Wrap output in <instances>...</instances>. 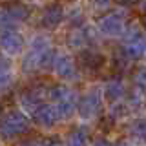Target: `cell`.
Instances as JSON below:
<instances>
[{
    "mask_svg": "<svg viewBox=\"0 0 146 146\" xmlns=\"http://www.w3.org/2000/svg\"><path fill=\"white\" fill-rule=\"evenodd\" d=\"M53 46L49 42L48 36H35L29 44V49H27L26 57H24V62H22V70L24 71H38L46 68L49 62H53Z\"/></svg>",
    "mask_w": 146,
    "mask_h": 146,
    "instance_id": "cell-1",
    "label": "cell"
},
{
    "mask_svg": "<svg viewBox=\"0 0 146 146\" xmlns=\"http://www.w3.org/2000/svg\"><path fill=\"white\" fill-rule=\"evenodd\" d=\"M48 95L55 102V110H57L60 119H70L75 113L79 100H77V95L73 93V90H70L68 86H62V84L53 86V88H49Z\"/></svg>",
    "mask_w": 146,
    "mask_h": 146,
    "instance_id": "cell-2",
    "label": "cell"
},
{
    "mask_svg": "<svg viewBox=\"0 0 146 146\" xmlns=\"http://www.w3.org/2000/svg\"><path fill=\"white\" fill-rule=\"evenodd\" d=\"M29 130V121L24 113L20 111H11L6 117L0 119V135L4 139H13Z\"/></svg>",
    "mask_w": 146,
    "mask_h": 146,
    "instance_id": "cell-3",
    "label": "cell"
},
{
    "mask_svg": "<svg viewBox=\"0 0 146 146\" xmlns=\"http://www.w3.org/2000/svg\"><path fill=\"white\" fill-rule=\"evenodd\" d=\"M100 106H102V97H100L99 90H91L84 97L80 99V102L77 104V110H79L80 117L86 119V121H91L99 115Z\"/></svg>",
    "mask_w": 146,
    "mask_h": 146,
    "instance_id": "cell-4",
    "label": "cell"
},
{
    "mask_svg": "<svg viewBox=\"0 0 146 146\" xmlns=\"http://www.w3.org/2000/svg\"><path fill=\"white\" fill-rule=\"evenodd\" d=\"M99 29L106 36H121L126 31V22L122 13H110V15L102 17L99 22Z\"/></svg>",
    "mask_w": 146,
    "mask_h": 146,
    "instance_id": "cell-5",
    "label": "cell"
},
{
    "mask_svg": "<svg viewBox=\"0 0 146 146\" xmlns=\"http://www.w3.org/2000/svg\"><path fill=\"white\" fill-rule=\"evenodd\" d=\"M53 70L64 80H75L77 75H79L73 58L70 55H66V53H57L53 57Z\"/></svg>",
    "mask_w": 146,
    "mask_h": 146,
    "instance_id": "cell-6",
    "label": "cell"
},
{
    "mask_svg": "<svg viewBox=\"0 0 146 146\" xmlns=\"http://www.w3.org/2000/svg\"><path fill=\"white\" fill-rule=\"evenodd\" d=\"M122 49L128 58H141L143 55H146V38L137 29H131V33L126 35V42Z\"/></svg>",
    "mask_w": 146,
    "mask_h": 146,
    "instance_id": "cell-7",
    "label": "cell"
},
{
    "mask_svg": "<svg viewBox=\"0 0 146 146\" xmlns=\"http://www.w3.org/2000/svg\"><path fill=\"white\" fill-rule=\"evenodd\" d=\"M0 48L7 55H18L24 49V38L15 29H2L0 31Z\"/></svg>",
    "mask_w": 146,
    "mask_h": 146,
    "instance_id": "cell-8",
    "label": "cell"
},
{
    "mask_svg": "<svg viewBox=\"0 0 146 146\" xmlns=\"http://www.w3.org/2000/svg\"><path fill=\"white\" fill-rule=\"evenodd\" d=\"M95 38H97V33L91 26L80 27V29H75L68 35V46L73 49H84L88 44H93Z\"/></svg>",
    "mask_w": 146,
    "mask_h": 146,
    "instance_id": "cell-9",
    "label": "cell"
},
{
    "mask_svg": "<svg viewBox=\"0 0 146 146\" xmlns=\"http://www.w3.org/2000/svg\"><path fill=\"white\" fill-rule=\"evenodd\" d=\"M33 111V119L36 124L44 126V128H51L55 122L58 121V113L57 110H55V106H51V104H46V102H38L36 106L31 110Z\"/></svg>",
    "mask_w": 146,
    "mask_h": 146,
    "instance_id": "cell-10",
    "label": "cell"
},
{
    "mask_svg": "<svg viewBox=\"0 0 146 146\" xmlns=\"http://www.w3.org/2000/svg\"><path fill=\"white\" fill-rule=\"evenodd\" d=\"M27 15H29V11L22 4H11L7 7H0V26H9L13 22H20Z\"/></svg>",
    "mask_w": 146,
    "mask_h": 146,
    "instance_id": "cell-11",
    "label": "cell"
},
{
    "mask_svg": "<svg viewBox=\"0 0 146 146\" xmlns=\"http://www.w3.org/2000/svg\"><path fill=\"white\" fill-rule=\"evenodd\" d=\"M62 18H64L62 6L60 4H51V6H48L44 9L42 17H40V24L44 27H48V29H55L62 22Z\"/></svg>",
    "mask_w": 146,
    "mask_h": 146,
    "instance_id": "cell-12",
    "label": "cell"
},
{
    "mask_svg": "<svg viewBox=\"0 0 146 146\" xmlns=\"http://www.w3.org/2000/svg\"><path fill=\"white\" fill-rule=\"evenodd\" d=\"M80 60H82V66L88 68V70L95 71V70H100L104 64V57L100 55L99 51H95V49H86L80 53Z\"/></svg>",
    "mask_w": 146,
    "mask_h": 146,
    "instance_id": "cell-13",
    "label": "cell"
},
{
    "mask_svg": "<svg viewBox=\"0 0 146 146\" xmlns=\"http://www.w3.org/2000/svg\"><path fill=\"white\" fill-rule=\"evenodd\" d=\"M124 91H126V88H124L122 79H111L104 86V97L108 100H111V102H115V100H119L124 95Z\"/></svg>",
    "mask_w": 146,
    "mask_h": 146,
    "instance_id": "cell-14",
    "label": "cell"
},
{
    "mask_svg": "<svg viewBox=\"0 0 146 146\" xmlns=\"http://www.w3.org/2000/svg\"><path fill=\"white\" fill-rule=\"evenodd\" d=\"M13 82V68L11 62L0 57V91L7 90Z\"/></svg>",
    "mask_w": 146,
    "mask_h": 146,
    "instance_id": "cell-15",
    "label": "cell"
},
{
    "mask_svg": "<svg viewBox=\"0 0 146 146\" xmlns=\"http://www.w3.org/2000/svg\"><path fill=\"white\" fill-rule=\"evenodd\" d=\"M130 135L137 141H146V119H137L131 122Z\"/></svg>",
    "mask_w": 146,
    "mask_h": 146,
    "instance_id": "cell-16",
    "label": "cell"
},
{
    "mask_svg": "<svg viewBox=\"0 0 146 146\" xmlns=\"http://www.w3.org/2000/svg\"><path fill=\"white\" fill-rule=\"evenodd\" d=\"M68 141H70L71 144H84V143H88V130L82 128V126L75 128V130L70 133V139Z\"/></svg>",
    "mask_w": 146,
    "mask_h": 146,
    "instance_id": "cell-17",
    "label": "cell"
},
{
    "mask_svg": "<svg viewBox=\"0 0 146 146\" xmlns=\"http://www.w3.org/2000/svg\"><path fill=\"white\" fill-rule=\"evenodd\" d=\"M135 82H137V86L139 88H146V68H139L135 73Z\"/></svg>",
    "mask_w": 146,
    "mask_h": 146,
    "instance_id": "cell-18",
    "label": "cell"
},
{
    "mask_svg": "<svg viewBox=\"0 0 146 146\" xmlns=\"http://www.w3.org/2000/svg\"><path fill=\"white\" fill-rule=\"evenodd\" d=\"M143 102H144V97H143V93H141V91H133V93L130 95V104L133 108H139Z\"/></svg>",
    "mask_w": 146,
    "mask_h": 146,
    "instance_id": "cell-19",
    "label": "cell"
},
{
    "mask_svg": "<svg viewBox=\"0 0 146 146\" xmlns=\"http://www.w3.org/2000/svg\"><path fill=\"white\" fill-rule=\"evenodd\" d=\"M91 6L95 11H104L111 6V0H91Z\"/></svg>",
    "mask_w": 146,
    "mask_h": 146,
    "instance_id": "cell-20",
    "label": "cell"
},
{
    "mask_svg": "<svg viewBox=\"0 0 146 146\" xmlns=\"http://www.w3.org/2000/svg\"><path fill=\"white\" fill-rule=\"evenodd\" d=\"M113 2H117L119 6H124V7H131L135 4H139L141 0H113Z\"/></svg>",
    "mask_w": 146,
    "mask_h": 146,
    "instance_id": "cell-21",
    "label": "cell"
},
{
    "mask_svg": "<svg viewBox=\"0 0 146 146\" xmlns=\"http://www.w3.org/2000/svg\"><path fill=\"white\" fill-rule=\"evenodd\" d=\"M141 24H143V27H144V31H146V15L143 17V20H141Z\"/></svg>",
    "mask_w": 146,
    "mask_h": 146,
    "instance_id": "cell-22",
    "label": "cell"
},
{
    "mask_svg": "<svg viewBox=\"0 0 146 146\" xmlns=\"http://www.w3.org/2000/svg\"><path fill=\"white\" fill-rule=\"evenodd\" d=\"M143 7H144V9H146V0H144V2H143Z\"/></svg>",
    "mask_w": 146,
    "mask_h": 146,
    "instance_id": "cell-23",
    "label": "cell"
},
{
    "mask_svg": "<svg viewBox=\"0 0 146 146\" xmlns=\"http://www.w3.org/2000/svg\"><path fill=\"white\" fill-rule=\"evenodd\" d=\"M0 115H2V106H0Z\"/></svg>",
    "mask_w": 146,
    "mask_h": 146,
    "instance_id": "cell-24",
    "label": "cell"
}]
</instances>
